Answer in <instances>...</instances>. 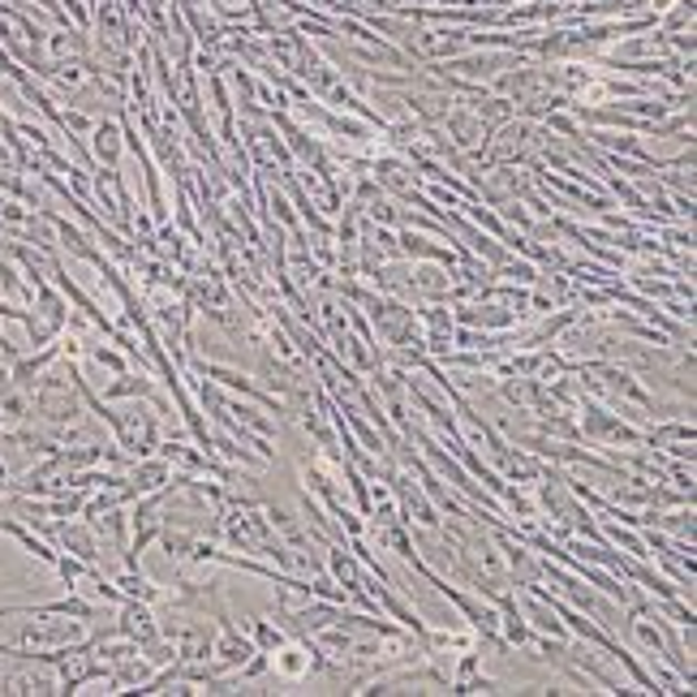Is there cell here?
<instances>
[{
	"instance_id": "6da1fadb",
	"label": "cell",
	"mask_w": 697,
	"mask_h": 697,
	"mask_svg": "<svg viewBox=\"0 0 697 697\" xmlns=\"http://www.w3.org/2000/svg\"><path fill=\"white\" fill-rule=\"evenodd\" d=\"M100 422L108 427L112 444L138 461V457H156L160 452V439H165V427H160V409H147V400H117V405H103Z\"/></svg>"
},
{
	"instance_id": "7a4b0ae2",
	"label": "cell",
	"mask_w": 697,
	"mask_h": 697,
	"mask_svg": "<svg viewBox=\"0 0 697 697\" xmlns=\"http://www.w3.org/2000/svg\"><path fill=\"white\" fill-rule=\"evenodd\" d=\"M87 637H91L87 620H73V616H61V620L34 616V620H27L18 629V646H27V650H66V646H78Z\"/></svg>"
},
{
	"instance_id": "3957f363",
	"label": "cell",
	"mask_w": 697,
	"mask_h": 697,
	"mask_svg": "<svg viewBox=\"0 0 697 697\" xmlns=\"http://www.w3.org/2000/svg\"><path fill=\"white\" fill-rule=\"evenodd\" d=\"M315 655L319 646L310 637H289L280 650H271V667L280 680H310L315 676Z\"/></svg>"
},
{
	"instance_id": "277c9868",
	"label": "cell",
	"mask_w": 697,
	"mask_h": 697,
	"mask_svg": "<svg viewBox=\"0 0 697 697\" xmlns=\"http://www.w3.org/2000/svg\"><path fill=\"white\" fill-rule=\"evenodd\" d=\"M87 151H91L96 168H121V151H126L121 117H100L96 130L87 133Z\"/></svg>"
},
{
	"instance_id": "5b68a950",
	"label": "cell",
	"mask_w": 697,
	"mask_h": 697,
	"mask_svg": "<svg viewBox=\"0 0 697 697\" xmlns=\"http://www.w3.org/2000/svg\"><path fill=\"white\" fill-rule=\"evenodd\" d=\"M172 465L156 452V457H138V461L126 465V487H130V496H151V491H160V487H168L172 482Z\"/></svg>"
},
{
	"instance_id": "8992f818",
	"label": "cell",
	"mask_w": 697,
	"mask_h": 697,
	"mask_svg": "<svg viewBox=\"0 0 697 697\" xmlns=\"http://www.w3.org/2000/svg\"><path fill=\"white\" fill-rule=\"evenodd\" d=\"M117 633H121V637H130V641H138V646H147V641L165 637L160 620H156V611H151L147 603H133V598H126V603L117 607Z\"/></svg>"
},
{
	"instance_id": "52a82bcc",
	"label": "cell",
	"mask_w": 697,
	"mask_h": 697,
	"mask_svg": "<svg viewBox=\"0 0 697 697\" xmlns=\"http://www.w3.org/2000/svg\"><path fill=\"white\" fill-rule=\"evenodd\" d=\"M397 246H400V259H427V263L457 267L452 246H439V241H431L427 232H418V229H400L397 232Z\"/></svg>"
},
{
	"instance_id": "ba28073f",
	"label": "cell",
	"mask_w": 697,
	"mask_h": 697,
	"mask_svg": "<svg viewBox=\"0 0 697 697\" xmlns=\"http://www.w3.org/2000/svg\"><path fill=\"white\" fill-rule=\"evenodd\" d=\"M156 397V375L147 370H126V375H112L103 384V400L117 405V400H151Z\"/></svg>"
},
{
	"instance_id": "9c48e42d",
	"label": "cell",
	"mask_w": 697,
	"mask_h": 697,
	"mask_svg": "<svg viewBox=\"0 0 697 697\" xmlns=\"http://www.w3.org/2000/svg\"><path fill=\"white\" fill-rule=\"evenodd\" d=\"M598 526H603V538H607L616 551H625L633 560H655L650 547H646V534L637 530V526H625V521H598Z\"/></svg>"
},
{
	"instance_id": "30bf717a",
	"label": "cell",
	"mask_w": 697,
	"mask_h": 697,
	"mask_svg": "<svg viewBox=\"0 0 697 697\" xmlns=\"http://www.w3.org/2000/svg\"><path fill=\"white\" fill-rule=\"evenodd\" d=\"M87 362H96L100 370H108V375H126V370H133L130 358H126L117 345H103V340H91V345H87Z\"/></svg>"
},
{
	"instance_id": "8fae6325",
	"label": "cell",
	"mask_w": 697,
	"mask_h": 697,
	"mask_svg": "<svg viewBox=\"0 0 697 697\" xmlns=\"http://www.w3.org/2000/svg\"><path fill=\"white\" fill-rule=\"evenodd\" d=\"M241 629L250 633V641H255V646H259V650H267V655H271V650H280V646H285V641H289V633L280 629V625H276V620H246V625H241Z\"/></svg>"
},
{
	"instance_id": "7c38bea8",
	"label": "cell",
	"mask_w": 697,
	"mask_h": 697,
	"mask_svg": "<svg viewBox=\"0 0 697 697\" xmlns=\"http://www.w3.org/2000/svg\"><path fill=\"white\" fill-rule=\"evenodd\" d=\"M461 694H504V685H499L496 676H482V671H474L469 680L461 685Z\"/></svg>"
}]
</instances>
